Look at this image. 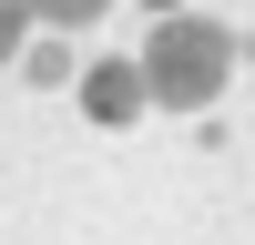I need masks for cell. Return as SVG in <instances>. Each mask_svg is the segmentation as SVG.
<instances>
[{
	"label": "cell",
	"mask_w": 255,
	"mask_h": 245,
	"mask_svg": "<svg viewBox=\"0 0 255 245\" xmlns=\"http://www.w3.org/2000/svg\"><path fill=\"white\" fill-rule=\"evenodd\" d=\"M143 10H153V0H143Z\"/></svg>",
	"instance_id": "5b68a950"
},
{
	"label": "cell",
	"mask_w": 255,
	"mask_h": 245,
	"mask_svg": "<svg viewBox=\"0 0 255 245\" xmlns=\"http://www.w3.org/2000/svg\"><path fill=\"white\" fill-rule=\"evenodd\" d=\"M143 102H153L143 61H92V72H82V113H92V122H133Z\"/></svg>",
	"instance_id": "7a4b0ae2"
},
{
	"label": "cell",
	"mask_w": 255,
	"mask_h": 245,
	"mask_svg": "<svg viewBox=\"0 0 255 245\" xmlns=\"http://www.w3.org/2000/svg\"><path fill=\"white\" fill-rule=\"evenodd\" d=\"M20 31H31V0H0V61H20Z\"/></svg>",
	"instance_id": "277c9868"
},
{
	"label": "cell",
	"mask_w": 255,
	"mask_h": 245,
	"mask_svg": "<svg viewBox=\"0 0 255 245\" xmlns=\"http://www.w3.org/2000/svg\"><path fill=\"white\" fill-rule=\"evenodd\" d=\"M225 72H235V41H225L215 20H194V10H163V20H153V41H143V82H153L163 113H204V102L225 92Z\"/></svg>",
	"instance_id": "6da1fadb"
},
{
	"label": "cell",
	"mask_w": 255,
	"mask_h": 245,
	"mask_svg": "<svg viewBox=\"0 0 255 245\" xmlns=\"http://www.w3.org/2000/svg\"><path fill=\"white\" fill-rule=\"evenodd\" d=\"M31 20H61V31H82V20H102V0H31Z\"/></svg>",
	"instance_id": "3957f363"
}]
</instances>
